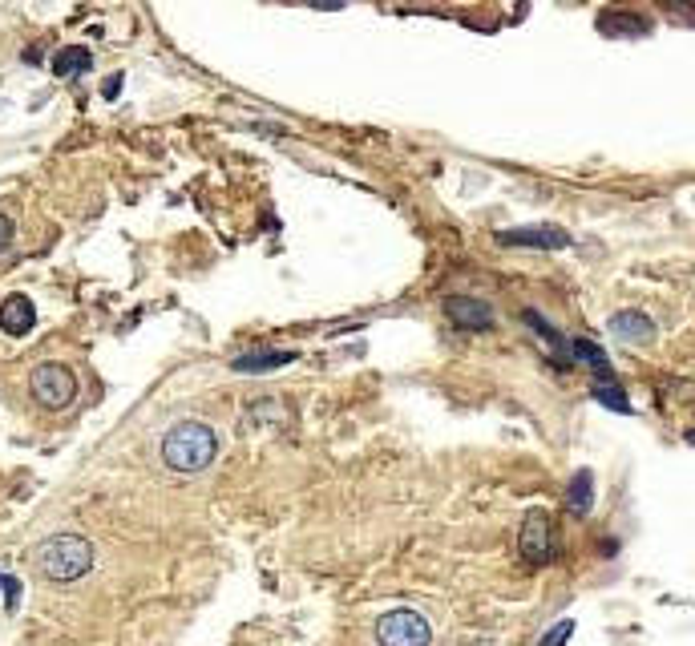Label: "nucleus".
I'll use <instances>...</instances> for the list:
<instances>
[{"label":"nucleus","mask_w":695,"mask_h":646,"mask_svg":"<svg viewBox=\"0 0 695 646\" xmlns=\"http://www.w3.org/2000/svg\"><path fill=\"white\" fill-rule=\"evenodd\" d=\"M89 65H93V57H89L85 45H69V49H61V53L53 57V73H57V77H77V73H85Z\"/></svg>","instance_id":"4468645a"},{"label":"nucleus","mask_w":695,"mask_h":646,"mask_svg":"<svg viewBox=\"0 0 695 646\" xmlns=\"http://www.w3.org/2000/svg\"><path fill=\"white\" fill-rule=\"evenodd\" d=\"M570 356L582 360V364H586L594 376H599V380H615L611 360H607V352H603L599 344H590V340H570Z\"/></svg>","instance_id":"ddd939ff"},{"label":"nucleus","mask_w":695,"mask_h":646,"mask_svg":"<svg viewBox=\"0 0 695 646\" xmlns=\"http://www.w3.org/2000/svg\"><path fill=\"white\" fill-rule=\"evenodd\" d=\"M122 89V73H114V77H106V85H102V97H114Z\"/></svg>","instance_id":"412c9836"},{"label":"nucleus","mask_w":695,"mask_h":646,"mask_svg":"<svg viewBox=\"0 0 695 646\" xmlns=\"http://www.w3.org/2000/svg\"><path fill=\"white\" fill-rule=\"evenodd\" d=\"M590 505H594V473H590V469H578V473L570 477V485H566V509H570L574 517H586Z\"/></svg>","instance_id":"9b49d317"},{"label":"nucleus","mask_w":695,"mask_h":646,"mask_svg":"<svg viewBox=\"0 0 695 646\" xmlns=\"http://www.w3.org/2000/svg\"><path fill=\"white\" fill-rule=\"evenodd\" d=\"M522 319H526L530 328H534V332H538V336H542V340L554 348V356H570V340H566L562 332H554V328H550V323H546V319H542L534 307H526V311H522Z\"/></svg>","instance_id":"2eb2a0df"},{"label":"nucleus","mask_w":695,"mask_h":646,"mask_svg":"<svg viewBox=\"0 0 695 646\" xmlns=\"http://www.w3.org/2000/svg\"><path fill=\"white\" fill-rule=\"evenodd\" d=\"M574 634V622H558V626H550L546 634H542V642H566Z\"/></svg>","instance_id":"f3484780"},{"label":"nucleus","mask_w":695,"mask_h":646,"mask_svg":"<svg viewBox=\"0 0 695 646\" xmlns=\"http://www.w3.org/2000/svg\"><path fill=\"white\" fill-rule=\"evenodd\" d=\"M607 328H611V336L623 340V344H651V340H655V323H651V315L639 311V307L615 311Z\"/></svg>","instance_id":"6e6552de"},{"label":"nucleus","mask_w":695,"mask_h":646,"mask_svg":"<svg viewBox=\"0 0 695 646\" xmlns=\"http://www.w3.org/2000/svg\"><path fill=\"white\" fill-rule=\"evenodd\" d=\"M502 247H534V251H562L570 247V235L562 227H518V231H498Z\"/></svg>","instance_id":"0eeeda50"},{"label":"nucleus","mask_w":695,"mask_h":646,"mask_svg":"<svg viewBox=\"0 0 695 646\" xmlns=\"http://www.w3.org/2000/svg\"><path fill=\"white\" fill-rule=\"evenodd\" d=\"M445 315L465 332H489L493 328V307L473 295H445Z\"/></svg>","instance_id":"423d86ee"},{"label":"nucleus","mask_w":695,"mask_h":646,"mask_svg":"<svg viewBox=\"0 0 695 646\" xmlns=\"http://www.w3.org/2000/svg\"><path fill=\"white\" fill-rule=\"evenodd\" d=\"M0 590L9 594V610H17V598H21V586H17V578H9V574H0Z\"/></svg>","instance_id":"a211bd4d"},{"label":"nucleus","mask_w":695,"mask_h":646,"mask_svg":"<svg viewBox=\"0 0 695 646\" xmlns=\"http://www.w3.org/2000/svg\"><path fill=\"white\" fill-rule=\"evenodd\" d=\"M590 396L599 400V404H607V408H615V412H631V400H627V392L615 380H599V384L590 388Z\"/></svg>","instance_id":"dca6fc26"},{"label":"nucleus","mask_w":695,"mask_h":646,"mask_svg":"<svg viewBox=\"0 0 695 646\" xmlns=\"http://www.w3.org/2000/svg\"><path fill=\"white\" fill-rule=\"evenodd\" d=\"M687 441H691V445H695V428H691V433H687Z\"/></svg>","instance_id":"5701e85b"},{"label":"nucleus","mask_w":695,"mask_h":646,"mask_svg":"<svg viewBox=\"0 0 695 646\" xmlns=\"http://www.w3.org/2000/svg\"><path fill=\"white\" fill-rule=\"evenodd\" d=\"M376 638L388 642V646H425V642L433 638V626L425 622V614L401 606V610L380 614V622H376Z\"/></svg>","instance_id":"20e7f679"},{"label":"nucleus","mask_w":695,"mask_h":646,"mask_svg":"<svg viewBox=\"0 0 695 646\" xmlns=\"http://www.w3.org/2000/svg\"><path fill=\"white\" fill-rule=\"evenodd\" d=\"M291 360H295V352H287V348H255V352L235 356V360H231V368H235V372H251V376H259V372L287 368Z\"/></svg>","instance_id":"9d476101"},{"label":"nucleus","mask_w":695,"mask_h":646,"mask_svg":"<svg viewBox=\"0 0 695 646\" xmlns=\"http://www.w3.org/2000/svg\"><path fill=\"white\" fill-rule=\"evenodd\" d=\"M162 461L174 473H203L219 457V433L203 420H182L162 437Z\"/></svg>","instance_id":"f257e3e1"},{"label":"nucleus","mask_w":695,"mask_h":646,"mask_svg":"<svg viewBox=\"0 0 695 646\" xmlns=\"http://www.w3.org/2000/svg\"><path fill=\"white\" fill-rule=\"evenodd\" d=\"M13 235H17V227H13V219H9V214H0V251H9V243H13Z\"/></svg>","instance_id":"6ab92c4d"},{"label":"nucleus","mask_w":695,"mask_h":646,"mask_svg":"<svg viewBox=\"0 0 695 646\" xmlns=\"http://www.w3.org/2000/svg\"><path fill=\"white\" fill-rule=\"evenodd\" d=\"M518 554L526 566H550L554 562V529H550V513L542 509H530L526 521H522V533H518Z\"/></svg>","instance_id":"39448f33"},{"label":"nucleus","mask_w":695,"mask_h":646,"mask_svg":"<svg viewBox=\"0 0 695 646\" xmlns=\"http://www.w3.org/2000/svg\"><path fill=\"white\" fill-rule=\"evenodd\" d=\"M37 323V307L29 295H9L5 303H0V332L9 336H29Z\"/></svg>","instance_id":"1a4fd4ad"},{"label":"nucleus","mask_w":695,"mask_h":646,"mask_svg":"<svg viewBox=\"0 0 695 646\" xmlns=\"http://www.w3.org/2000/svg\"><path fill=\"white\" fill-rule=\"evenodd\" d=\"M667 9H675V13H683V17L695 21V0H667Z\"/></svg>","instance_id":"aec40b11"},{"label":"nucleus","mask_w":695,"mask_h":646,"mask_svg":"<svg viewBox=\"0 0 695 646\" xmlns=\"http://www.w3.org/2000/svg\"><path fill=\"white\" fill-rule=\"evenodd\" d=\"M93 546L81 533H53L37 546V570L53 586H73L93 570Z\"/></svg>","instance_id":"f03ea898"},{"label":"nucleus","mask_w":695,"mask_h":646,"mask_svg":"<svg viewBox=\"0 0 695 646\" xmlns=\"http://www.w3.org/2000/svg\"><path fill=\"white\" fill-rule=\"evenodd\" d=\"M599 29L607 37H643V33H651V21L647 17H635V13H603L599 17Z\"/></svg>","instance_id":"f8f14e48"},{"label":"nucleus","mask_w":695,"mask_h":646,"mask_svg":"<svg viewBox=\"0 0 695 646\" xmlns=\"http://www.w3.org/2000/svg\"><path fill=\"white\" fill-rule=\"evenodd\" d=\"M312 5H320V9H340L344 0H312Z\"/></svg>","instance_id":"4be33fe9"},{"label":"nucleus","mask_w":695,"mask_h":646,"mask_svg":"<svg viewBox=\"0 0 695 646\" xmlns=\"http://www.w3.org/2000/svg\"><path fill=\"white\" fill-rule=\"evenodd\" d=\"M29 392L41 408L49 412H61L77 400V376L65 368V364H37L33 376H29Z\"/></svg>","instance_id":"7ed1b4c3"}]
</instances>
